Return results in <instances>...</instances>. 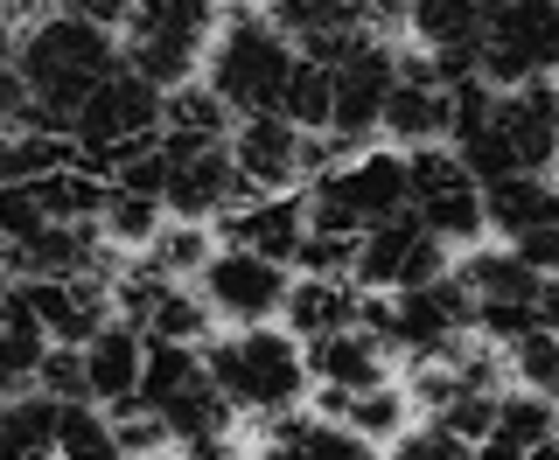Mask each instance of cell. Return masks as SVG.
<instances>
[{
  "label": "cell",
  "instance_id": "cell-1",
  "mask_svg": "<svg viewBox=\"0 0 559 460\" xmlns=\"http://www.w3.org/2000/svg\"><path fill=\"white\" fill-rule=\"evenodd\" d=\"M112 70H119L112 28H92V22H78V14H43V22H28V35H14V77H22V92L35 98V119H43L49 133H70L78 105L92 98Z\"/></svg>",
  "mask_w": 559,
  "mask_h": 460
},
{
  "label": "cell",
  "instance_id": "cell-2",
  "mask_svg": "<svg viewBox=\"0 0 559 460\" xmlns=\"http://www.w3.org/2000/svg\"><path fill=\"white\" fill-rule=\"evenodd\" d=\"M203 370L210 384L224 391L231 412H252V419H280L294 412V398L308 391V363H301V342L280 328H238V335H217L203 349Z\"/></svg>",
  "mask_w": 559,
  "mask_h": 460
},
{
  "label": "cell",
  "instance_id": "cell-3",
  "mask_svg": "<svg viewBox=\"0 0 559 460\" xmlns=\"http://www.w3.org/2000/svg\"><path fill=\"white\" fill-rule=\"evenodd\" d=\"M294 57H301V49L273 28V14H231V22L210 35V49H203L210 92L231 105V112H273Z\"/></svg>",
  "mask_w": 559,
  "mask_h": 460
},
{
  "label": "cell",
  "instance_id": "cell-4",
  "mask_svg": "<svg viewBox=\"0 0 559 460\" xmlns=\"http://www.w3.org/2000/svg\"><path fill=\"white\" fill-rule=\"evenodd\" d=\"M364 328L384 349H406L413 363H427L462 342L476 328V314H468L462 279L441 273V279H419V287H399V293H364Z\"/></svg>",
  "mask_w": 559,
  "mask_h": 460
},
{
  "label": "cell",
  "instance_id": "cell-5",
  "mask_svg": "<svg viewBox=\"0 0 559 460\" xmlns=\"http://www.w3.org/2000/svg\"><path fill=\"white\" fill-rule=\"evenodd\" d=\"M133 404H147V412L162 419L175 447H182V439H203V433H231V404L210 384L197 342H147Z\"/></svg>",
  "mask_w": 559,
  "mask_h": 460
},
{
  "label": "cell",
  "instance_id": "cell-6",
  "mask_svg": "<svg viewBox=\"0 0 559 460\" xmlns=\"http://www.w3.org/2000/svg\"><path fill=\"white\" fill-rule=\"evenodd\" d=\"M210 35H217V0H133L127 14V70L147 84H189V70L203 63Z\"/></svg>",
  "mask_w": 559,
  "mask_h": 460
},
{
  "label": "cell",
  "instance_id": "cell-7",
  "mask_svg": "<svg viewBox=\"0 0 559 460\" xmlns=\"http://www.w3.org/2000/svg\"><path fill=\"white\" fill-rule=\"evenodd\" d=\"M308 223L314 230H349L364 238L371 223L399 217L406 209V154H357V161H329L314 168V189H308Z\"/></svg>",
  "mask_w": 559,
  "mask_h": 460
},
{
  "label": "cell",
  "instance_id": "cell-8",
  "mask_svg": "<svg viewBox=\"0 0 559 460\" xmlns=\"http://www.w3.org/2000/svg\"><path fill=\"white\" fill-rule=\"evenodd\" d=\"M483 84H532L559 70V0H489L483 43H476Z\"/></svg>",
  "mask_w": 559,
  "mask_h": 460
},
{
  "label": "cell",
  "instance_id": "cell-9",
  "mask_svg": "<svg viewBox=\"0 0 559 460\" xmlns=\"http://www.w3.org/2000/svg\"><path fill=\"white\" fill-rule=\"evenodd\" d=\"M154 133H162V84L133 77L127 63H119L112 77L78 105V119H70V147H78V161H92V168L119 161L127 147H147Z\"/></svg>",
  "mask_w": 559,
  "mask_h": 460
},
{
  "label": "cell",
  "instance_id": "cell-10",
  "mask_svg": "<svg viewBox=\"0 0 559 460\" xmlns=\"http://www.w3.org/2000/svg\"><path fill=\"white\" fill-rule=\"evenodd\" d=\"M224 147H231V168H238V182L252 189V196H287L301 174L329 168L322 133H301L294 119H280V112H245Z\"/></svg>",
  "mask_w": 559,
  "mask_h": 460
},
{
  "label": "cell",
  "instance_id": "cell-11",
  "mask_svg": "<svg viewBox=\"0 0 559 460\" xmlns=\"http://www.w3.org/2000/svg\"><path fill=\"white\" fill-rule=\"evenodd\" d=\"M454 279H462V293H468L476 328L497 349H511L524 328H538V287H546V279H538L511 244H503V252H468L454 265Z\"/></svg>",
  "mask_w": 559,
  "mask_h": 460
},
{
  "label": "cell",
  "instance_id": "cell-12",
  "mask_svg": "<svg viewBox=\"0 0 559 460\" xmlns=\"http://www.w3.org/2000/svg\"><path fill=\"white\" fill-rule=\"evenodd\" d=\"M406 209H413V217L427 223L441 244L483 238V182L462 168V154L441 147V140L406 154Z\"/></svg>",
  "mask_w": 559,
  "mask_h": 460
},
{
  "label": "cell",
  "instance_id": "cell-13",
  "mask_svg": "<svg viewBox=\"0 0 559 460\" xmlns=\"http://www.w3.org/2000/svg\"><path fill=\"white\" fill-rule=\"evenodd\" d=\"M448 273V244L433 238L413 209L371 223L357 238V258H349V279L364 293H399V287H419V279H441Z\"/></svg>",
  "mask_w": 559,
  "mask_h": 460
},
{
  "label": "cell",
  "instance_id": "cell-14",
  "mask_svg": "<svg viewBox=\"0 0 559 460\" xmlns=\"http://www.w3.org/2000/svg\"><path fill=\"white\" fill-rule=\"evenodd\" d=\"M112 300H119V322H133L147 342H203L210 335V307L189 279L154 273L147 258L112 273Z\"/></svg>",
  "mask_w": 559,
  "mask_h": 460
},
{
  "label": "cell",
  "instance_id": "cell-15",
  "mask_svg": "<svg viewBox=\"0 0 559 460\" xmlns=\"http://www.w3.org/2000/svg\"><path fill=\"white\" fill-rule=\"evenodd\" d=\"M197 293H203L210 322L259 328V322H273L280 300H287V265H273V258H259V252H238V244H224V252L203 258Z\"/></svg>",
  "mask_w": 559,
  "mask_h": 460
},
{
  "label": "cell",
  "instance_id": "cell-16",
  "mask_svg": "<svg viewBox=\"0 0 559 460\" xmlns=\"http://www.w3.org/2000/svg\"><path fill=\"white\" fill-rule=\"evenodd\" d=\"M489 133H497L511 174H546L559 161V84L552 77L503 84L489 98Z\"/></svg>",
  "mask_w": 559,
  "mask_h": 460
},
{
  "label": "cell",
  "instance_id": "cell-17",
  "mask_svg": "<svg viewBox=\"0 0 559 460\" xmlns=\"http://www.w3.org/2000/svg\"><path fill=\"white\" fill-rule=\"evenodd\" d=\"M329 77H336V98H329V140L357 147V140L378 133V112H384L392 77H399V49H384L371 35V43H357L349 57L329 63Z\"/></svg>",
  "mask_w": 559,
  "mask_h": 460
},
{
  "label": "cell",
  "instance_id": "cell-18",
  "mask_svg": "<svg viewBox=\"0 0 559 460\" xmlns=\"http://www.w3.org/2000/svg\"><path fill=\"white\" fill-rule=\"evenodd\" d=\"M162 154H168L162 209H175V217H224L245 196L224 140H162Z\"/></svg>",
  "mask_w": 559,
  "mask_h": 460
},
{
  "label": "cell",
  "instance_id": "cell-19",
  "mask_svg": "<svg viewBox=\"0 0 559 460\" xmlns=\"http://www.w3.org/2000/svg\"><path fill=\"white\" fill-rule=\"evenodd\" d=\"M273 28L314 63H336V57H349L357 43L378 35L364 0H273Z\"/></svg>",
  "mask_w": 559,
  "mask_h": 460
},
{
  "label": "cell",
  "instance_id": "cell-20",
  "mask_svg": "<svg viewBox=\"0 0 559 460\" xmlns=\"http://www.w3.org/2000/svg\"><path fill=\"white\" fill-rule=\"evenodd\" d=\"M28 307L43 322L49 342L63 349H84L92 335L112 322V287L105 273H63V279H28Z\"/></svg>",
  "mask_w": 559,
  "mask_h": 460
},
{
  "label": "cell",
  "instance_id": "cell-21",
  "mask_svg": "<svg viewBox=\"0 0 559 460\" xmlns=\"http://www.w3.org/2000/svg\"><path fill=\"white\" fill-rule=\"evenodd\" d=\"M454 119V98H448V77L433 70L427 57H399V77H392V98L378 112V133L406 140V147H433Z\"/></svg>",
  "mask_w": 559,
  "mask_h": 460
},
{
  "label": "cell",
  "instance_id": "cell-22",
  "mask_svg": "<svg viewBox=\"0 0 559 460\" xmlns=\"http://www.w3.org/2000/svg\"><path fill=\"white\" fill-rule=\"evenodd\" d=\"M483 14H489V0H413V8H406L413 35L427 43V63L441 70L448 84L454 77H483V70H476Z\"/></svg>",
  "mask_w": 559,
  "mask_h": 460
},
{
  "label": "cell",
  "instance_id": "cell-23",
  "mask_svg": "<svg viewBox=\"0 0 559 460\" xmlns=\"http://www.w3.org/2000/svg\"><path fill=\"white\" fill-rule=\"evenodd\" d=\"M308 363V384H322V398H343V391H371V384L392 377V349L378 342L371 328H336V335H314L301 349Z\"/></svg>",
  "mask_w": 559,
  "mask_h": 460
},
{
  "label": "cell",
  "instance_id": "cell-24",
  "mask_svg": "<svg viewBox=\"0 0 559 460\" xmlns=\"http://www.w3.org/2000/svg\"><path fill=\"white\" fill-rule=\"evenodd\" d=\"M301 238H308V203L294 196H252V203H231L224 209V244H238V252H259V258H273V265H294V252H301Z\"/></svg>",
  "mask_w": 559,
  "mask_h": 460
},
{
  "label": "cell",
  "instance_id": "cell-25",
  "mask_svg": "<svg viewBox=\"0 0 559 460\" xmlns=\"http://www.w3.org/2000/svg\"><path fill=\"white\" fill-rule=\"evenodd\" d=\"M78 356H84V391H92V404H112V412L133 404L140 363H147V335H140L133 322H105Z\"/></svg>",
  "mask_w": 559,
  "mask_h": 460
},
{
  "label": "cell",
  "instance_id": "cell-26",
  "mask_svg": "<svg viewBox=\"0 0 559 460\" xmlns=\"http://www.w3.org/2000/svg\"><path fill=\"white\" fill-rule=\"evenodd\" d=\"M280 314H287L294 342H314V335H336V328H357L364 322V287H357V279H329V273L287 279Z\"/></svg>",
  "mask_w": 559,
  "mask_h": 460
},
{
  "label": "cell",
  "instance_id": "cell-27",
  "mask_svg": "<svg viewBox=\"0 0 559 460\" xmlns=\"http://www.w3.org/2000/svg\"><path fill=\"white\" fill-rule=\"evenodd\" d=\"M259 460H378L371 439H357L336 419H301V412H280L266 439H259Z\"/></svg>",
  "mask_w": 559,
  "mask_h": 460
},
{
  "label": "cell",
  "instance_id": "cell-28",
  "mask_svg": "<svg viewBox=\"0 0 559 460\" xmlns=\"http://www.w3.org/2000/svg\"><path fill=\"white\" fill-rule=\"evenodd\" d=\"M552 209H559V182H552V174H497V182H483V230L524 238V230L546 223Z\"/></svg>",
  "mask_w": 559,
  "mask_h": 460
},
{
  "label": "cell",
  "instance_id": "cell-29",
  "mask_svg": "<svg viewBox=\"0 0 559 460\" xmlns=\"http://www.w3.org/2000/svg\"><path fill=\"white\" fill-rule=\"evenodd\" d=\"M559 433V412L546 391H497V412H489V433L476 439V447H538V439Z\"/></svg>",
  "mask_w": 559,
  "mask_h": 460
},
{
  "label": "cell",
  "instance_id": "cell-30",
  "mask_svg": "<svg viewBox=\"0 0 559 460\" xmlns=\"http://www.w3.org/2000/svg\"><path fill=\"white\" fill-rule=\"evenodd\" d=\"M329 404V419L336 426H349L357 439H399L406 433V391H392V377L384 384H371V391H343V398H322Z\"/></svg>",
  "mask_w": 559,
  "mask_h": 460
},
{
  "label": "cell",
  "instance_id": "cell-31",
  "mask_svg": "<svg viewBox=\"0 0 559 460\" xmlns=\"http://www.w3.org/2000/svg\"><path fill=\"white\" fill-rule=\"evenodd\" d=\"M49 447H57V398H43V391L0 398V460H28Z\"/></svg>",
  "mask_w": 559,
  "mask_h": 460
},
{
  "label": "cell",
  "instance_id": "cell-32",
  "mask_svg": "<svg viewBox=\"0 0 559 460\" xmlns=\"http://www.w3.org/2000/svg\"><path fill=\"white\" fill-rule=\"evenodd\" d=\"M231 133V105L210 84H175L162 98V140H224Z\"/></svg>",
  "mask_w": 559,
  "mask_h": 460
},
{
  "label": "cell",
  "instance_id": "cell-33",
  "mask_svg": "<svg viewBox=\"0 0 559 460\" xmlns=\"http://www.w3.org/2000/svg\"><path fill=\"white\" fill-rule=\"evenodd\" d=\"M329 98H336V77H329V63L314 57H294L287 84H280V119H294L301 133H329Z\"/></svg>",
  "mask_w": 559,
  "mask_h": 460
},
{
  "label": "cell",
  "instance_id": "cell-34",
  "mask_svg": "<svg viewBox=\"0 0 559 460\" xmlns=\"http://www.w3.org/2000/svg\"><path fill=\"white\" fill-rule=\"evenodd\" d=\"M57 460H127V447H119V433H112V419H105L92 398L57 404Z\"/></svg>",
  "mask_w": 559,
  "mask_h": 460
},
{
  "label": "cell",
  "instance_id": "cell-35",
  "mask_svg": "<svg viewBox=\"0 0 559 460\" xmlns=\"http://www.w3.org/2000/svg\"><path fill=\"white\" fill-rule=\"evenodd\" d=\"M162 223H168V209L154 203V196H133V189H112V182H105V203H98L105 244H147Z\"/></svg>",
  "mask_w": 559,
  "mask_h": 460
},
{
  "label": "cell",
  "instance_id": "cell-36",
  "mask_svg": "<svg viewBox=\"0 0 559 460\" xmlns=\"http://www.w3.org/2000/svg\"><path fill=\"white\" fill-rule=\"evenodd\" d=\"M140 252H147L154 273H168V279H197V273H203V258H210V238H203L197 223H162L147 244H140Z\"/></svg>",
  "mask_w": 559,
  "mask_h": 460
},
{
  "label": "cell",
  "instance_id": "cell-37",
  "mask_svg": "<svg viewBox=\"0 0 559 460\" xmlns=\"http://www.w3.org/2000/svg\"><path fill=\"white\" fill-rule=\"evenodd\" d=\"M503 356H511V370L524 377V391H552L559 384V335L538 322V328H524L511 349H503Z\"/></svg>",
  "mask_w": 559,
  "mask_h": 460
},
{
  "label": "cell",
  "instance_id": "cell-38",
  "mask_svg": "<svg viewBox=\"0 0 559 460\" xmlns=\"http://www.w3.org/2000/svg\"><path fill=\"white\" fill-rule=\"evenodd\" d=\"M43 223H49V209L35 196V182H0V244H22Z\"/></svg>",
  "mask_w": 559,
  "mask_h": 460
},
{
  "label": "cell",
  "instance_id": "cell-39",
  "mask_svg": "<svg viewBox=\"0 0 559 460\" xmlns=\"http://www.w3.org/2000/svg\"><path fill=\"white\" fill-rule=\"evenodd\" d=\"M35 384H43V398H57V404L92 398V391H84V356H78V349H63V342L43 349V363H35Z\"/></svg>",
  "mask_w": 559,
  "mask_h": 460
},
{
  "label": "cell",
  "instance_id": "cell-40",
  "mask_svg": "<svg viewBox=\"0 0 559 460\" xmlns=\"http://www.w3.org/2000/svg\"><path fill=\"white\" fill-rule=\"evenodd\" d=\"M392 460H476V439L448 433L441 419H433V426H419V433H399L392 439Z\"/></svg>",
  "mask_w": 559,
  "mask_h": 460
},
{
  "label": "cell",
  "instance_id": "cell-41",
  "mask_svg": "<svg viewBox=\"0 0 559 460\" xmlns=\"http://www.w3.org/2000/svg\"><path fill=\"white\" fill-rule=\"evenodd\" d=\"M511 252H518L524 265H532L538 279H552V273H559V209H552L546 223H532L524 238H511Z\"/></svg>",
  "mask_w": 559,
  "mask_h": 460
},
{
  "label": "cell",
  "instance_id": "cell-42",
  "mask_svg": "<svg viewBox=\"0 0 559 460\" xmlns=\"http://www.w3.org/2000/svg\"><path fill=\"white\" fill-rule=\"evenodd\" d=\"M57 14H78V22H92V28H127L133 0H57Z\"/></svg>",
  "mask_w": 559,
  "mask_h": 460
},
{
  "label": "cell",
  "instance_id": "cell-43",
  "mask_svg": "<svg viewBox=\"0 0 559 460\" xmlns=\"http://www.w3.org/2000/svg\"><path fill=\"white\" fill-rule=\"evenodd\" d=\"M0 14L8 22H43V14H57V0H0Z\"/></svg>",
  "mask_w": 559,
  "mask_h": 460
},
{
  "label": "cell",
  "instance_id": "cell-44",
  "mask_svg": "<svg viewBox=\"0 0 559 460\" xmlns=\"http://www.w3.org/2000/svg\"><path fill=\"white\" fill-rule=\"evenodd\" d=\"M538 322H546V328H559V273L546 279V287H538Z\"/></svg>",
  "mask_w": 559,
  "mask_h": 460
},
{
  "label": "cell",
  "instance_id": "cell-45",
  "mask_svg": "<svg viewBox=\"0 0 559 460\" xmlns=\"http://www.w3.org/2000/svg\"><path fill=\"white\" fill-rule=\"evenodd\" d=\"M364 8H371V22L384 28V22H406V8H413V0H364Z\"/></svg>",
  "mask_w": 559,
  "mask_h": 460
},
{
  "label": "cell",
  "instance_id": "cell-46",
  "mask_svg": "<svg viewBox=\"0 0 559 460\" xmlns=\"http://www.w3.org/2000/svg\"><path fill=\"white\" fill-rule=\"evenodd\" d=\"M8 70H14V22L0 14V77H8Z\"/></svg>",
  "mask_w": 559,
  "mask_h": 460
},
{
  "label": "cell",
  "instance_id": "cell-47",
  "mask_svg": "<svg viewBox=\"0 0 559 460\" xmlns=\"http://www.w3.org/2000/svg\"><path fill=\"white\" fill-rule=\"evenodd\" d=\"M22 391V377H14V370H0V398H14Z\"/></svg>",
  "mask_w": 559,
  "mask_h": 460
},
{
  "label": "cell",
  "instance_id": "cell-48",
  "mask_svg": "<svg viewBox=\"0 0 559 460\" xmlns=\"http://www.w3.org/2000/svg\"><path fill=\"white\" fill-rule=\"evenodd\" d=\"M133 460H182V453H133Z\"/></svg>",
  "mask_w": 559,
  "mask_h": 460
},
{
  "label": "cell",
  "instance_id": "cell-49",
  "mask_svg": "<svg viewBox=\"0 0 559 460\" xmlns=\"http://www.w3.org/2000/svg\"><path fill=\"white\" fill-rule=\"evenodd\" d=\"M546 398H552V412H559V384H552V391H546Z\"/></svg>",
  "mask_w": 559,
  "mask_h": 460
},
{
  "label": "cell",
  "instance_id": "cell-50",
  "mask_svg": "<svg viewBox=\"0 0 559 460\" xmlns=\"http://www.w3.org/2000/svg\"><path fill=\"white\" fill-rule=\"evenodd\" d=\"M28 460H57V453H28Z\"/></svg>",
  "mask_w": 559,
  "mask_h": 460
},
{
  "label": "cell",
  "instance_id": "cell-51",
  "mask_svg": "<svg viewBox=\"0 0 559 460\" xmlns=\"http://www.w3.org/2000/svg\"><path fill=\"white\" fill-rule=\"evenodd\" d=\"M552 335H559V328H552Z\"/></svg>",
  "mask_w": 559,
  "mask_h": 460
}]
</instances>
